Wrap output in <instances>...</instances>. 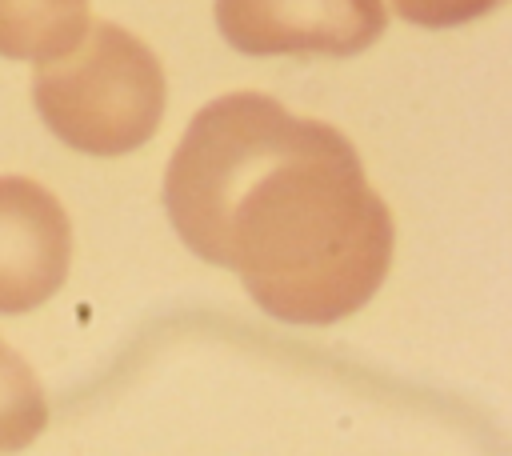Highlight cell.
Returning a JSON list of instances; mask_svg holds the SVG:
<instances>
[{"instance_id":"obj_3","label":"cell","mask_w":512,"mask_h":456,"mask_svg":"<svg viewBox=\"0 0 512 456\" xmlns=\"http://www.w3.org/2000/svg\"><path fill=\"white\" fill-rule=\"evenodd\" d=\"M220 36L248 56H352L380 40V0H216Z\"/></svg>"},{"instance_id":"obj_4","label":"cell","mask_w":512,"mask_h":456,"mask_svg":"<svg viewBox=\"0 0 512 456\" xmlns=\"http://www.w3.org/2000/svg\"><path fill=\"white\" fill-rule=\"evenodd\" d=\"M72 264L64 204L28 176H0V312H32L52 300Z\"/></svg>"},{"instance_id":"obj_2","label":"cell","mask_w":512,"mask_h":456,"mask_svg":"<svg viewBox=\"0 0 512 456\" xmlns=\"http://www.w3.org/2000/svg\"><path fill=\"white\" fill-rule=\"evenodd\" d=\"M44 124L76 152L124 156L148 144L164 116V68L156 52L120 24L96 20L80 44L32 80Z\"/></svg>"},{"instance_id":"obj_6","label":"cell","mask_w":512,"mask_h":456,"mask_svg":"<svg viewBox=\"0 0 512 456\" xmlns=\"http://www.w3.org/2000/svg\"><path fill=\"white\" fill-rule=\"evenodd\" d=\"M48 424V400L36 372L0 340V452L32 444Z\"/></svg>"},{"instance_id":"obj_5","label":"cell","mask_w":512,"mask_h":456,"mask_svg":"<svg viewBox=\"0 0 512 456\" xmlns=\"http://www.w3.org/2000/svg\"><path fill=\"white\" fill-rule=\"evenodd\" d=\"M88 0H0V56L48 64L88 32Z\"/></svg>"},{"instance_id":"obj_7","label":"cell","mask_w":512,"mask_h":456,"mask_svg":"<svg viewBox=\"0 0 512 456\" xmlns=\"http://www.w3.org/2000/svg\"><path fill=\"white\" fill-rule=\"evenodd\" d=\"M504 0H392V8L424 28H456L468 20H480L488 12H496Z\"/></svg>"},{"instance_id":"obj_1","label":"cell","mask_w":512,"mask_h":456,"mask_svg":"<svg viewBox=\"0 0 512 456\" xmlns=\"http://www.w3.org/2000/svg\"><path fill=\"white\" fill-rule=\"evenodd\" d=\"M164 208L200 260L232 268L288 324L352 316L392 264V212L348 136L260 92L192 116L168 160Z\"/></svg>"}]
</instances>
